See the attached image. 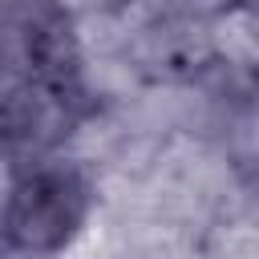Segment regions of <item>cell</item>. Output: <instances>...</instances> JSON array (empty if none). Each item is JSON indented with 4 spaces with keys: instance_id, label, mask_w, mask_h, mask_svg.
<instances>
[{
    "instance_id": "7a4b0ae2",
    "label": "cell",
    "mask_w": 259,
    "mask_h": 259,
    "mask_svg": "<svg viewBox=\"0 0 259 259\" xmlns=\"http://www.w3.org/2000/svg\"><path fill=\"white\" fill-rule=\"evenodd\" d=\"M227 146H231V162H235L239 178L259 186V85L239 101V109L231 117Z\"/></svg>"
},
{
    "instance_id": "3957f363",
    "label": "cell",
    "mask_w": 259,
    "mask_h": 259,
    "mask_svg": "<svg viewBox=\"0 0 259 259\" xmlns=\"http://www.w3.org/2000/svg\"><path fill=\"white\" fill-rule=\"evenodd\" d=\"M162 4H166V12L178 16V20L214 28V24H223V20H235V16L251 12L259 0H162Z\"/></svg>"
},
{
    "instance_id": "6da1fadb",
    "label": "cell",
    "mask_w": 259,
    "mask_h": 259,
    "mask_svg": "<svg viewBox=\"0 0 259 259\" xmlns=\"http://www.w3.org/2000/svg\"><path fill=\"white\" fill-rule=\"evenodd\" d=\"M93 210H97V182L89 166L65 154L20 162L12 166L4 194V219H0L4 255L57 259L81 239Z\"/></svg>"
},
{
    "instance_id": "277c9868",
    "label": "cell",
    "mask_w": 259,
    "mask_h": 259,
    "mask_svg": "<svg viewBox=\"0 0 259 259\" xmlns=\"http://www.w3.org/2000/svg\"><path fill=\"white\" fill-rule=\"evenodd\" d=\"M57 12H65L69 20H77V16H89V12H109V8H117L121 0H49Z\"/></svg>"
}]
</instances>
